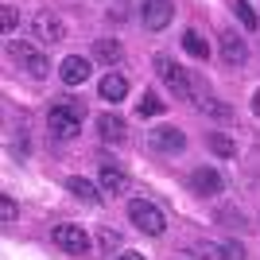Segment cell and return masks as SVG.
I'll list each match as a JSON object with an SVG mask.
<instances>
[{
	"label": "cell",
	"mask_w": 260,
	"mask_h": 260,
	"mask_svg": "<svg viewBox=\"0 0 260 260\" xmlns=\"http://www.w3.org/2000/svg\"><path fill=\"white\" fill-rule=\"evenodd\" d=\"M82 117H86V105L82 101H54L51 113H47V124H51V132L58 136V140H70V136H78V124H82Z\"/></svg>",
	"instance_id": "6da1fadb"
},
{
	"label": "cell",
	"mask_w": 260,
	"mask_h": 260,
	"mask_svg": "<svg viewBox=\"0 0 260 260\" xmlns=\"http://www.w3.org/2000/svg\"><path fill=\"white\" fill-rule=\"evenodd\" d=\"M128 217L136 221V229H140V233H148V237H159L163 229H167V217H163V210L152 206L148 198H132V202H128Z\"/></svg>",
	"instance_id": "7a4b0ae2"
},
{
	"label": "cell",
	"mask_w": 260,
	"mask_h": 260,
	"mask_svg": "<svg viewBox=\"0 0 260 260\" xmlns=\"http://www.w3.org/2000/svg\"><path fill=\"white\" fill-rule=\"evenodd\" d=\"M152 66H155L159 82L171 89V93H179V98H190V93H194V89H190V78H186V70L175 62V58H167V54H155Z\"/></svg>",
	"instance_id": "3957f363"
},
{
	"label": "cell",
	"mask_w": 260,
	"mask_h": 260,
	"mask_svg": "<svg viewBox=\"0 0 260 260\" xmlns=\"http://www.w3.org/2000/svg\"><path fill=\"white\" fill-rule=\"evenodd\" d=\"M54 245H58V249H66L70 256H86V252H89V233H86L82 225L62 221V225H54Z\"/></svg>",
	"instance_id": "277c9868"
},
{
	"label": "cell",
	"mask_w": 260,
	"mask_h": 260,
	"mask_svg": "<svg viewBox=\"0 0 260 260\" xmlns=\"http://www.w3.org/2000/svg\"><path fill=\"white\" fill-rule=\"evenodd\" d=\"M12 58L20 62V70H27L31 78H47V54L39 51L35 43H12Z\"/></svg>",
	"instance_id": "5b68a950"
},
{
	"label": "cell",
	"mask_w": 260,
	"mask_h": 260,
	"mask_svg": "<svg viewBox=\"0 0 260 260\" xmlns=\"http://www.w3.org/2000/svg\"><path fill=\"white\" fill-rule=\"evenodd\" d=\"M148 144H152L155 152H183L186 148V132L183 128H175V124H159V128L148 132Z\"/></svg>",
	"instance_id": "8992f818"
},
{
	"label": "cell",
	"mask_w": 260,
	"mask_h": 260,
	"mask_svg": "<svg viewBox=\"0 0 260 260\" xmlns=\"http://www.w3.org/2000/svg\"><path fill=\"white\" fill-rule=\"evenodd\" d=\"M31 31H35V39L39 43H62L66 39V27H62V20L58 16H51V12H39L31 20Z\"/></svg>",
	"instance_id": "52a82bcc"
},
{
	"label": "cell",
	"mask_w": 260,
	"mask_h": 260,
	"mask_svg": "<svg viewBox=\"0 0 260 260\" xmlns=\"http://www.w3.org/2000/svg\"><path fill=\"white\" fill-rule=\"evenodd\" d=\"M140 16H144V27L163 31V27L171 23V16H175V4H171V0H144Z\"/></svg>",
	"instance_id": "ba28073f"
},
{
	"label": "cell",
	"mask_w": 260,
	"mask_h": 260,
	"mask_svg": "<svg viewBox=\"0 0 260 260\" xmlns=\"http://www.w3.org/2000/svg\"><path fill=\"white\" fill-rule=\"evenodd\" d=\"M98 186L109 198L124 194V190H128V175L120 171V163H98Z\"/></svg>",
	"instance_id": "9c48e42d"
},
{
	"label": "cell",
	"mask_w": 260,
	"mask_h": 260,
	"mask_svg": "<svg viewBox=\"0 0 260 260\" xmlns=\"http://www.w3.org/2000/svg\"><path fill=\"white\" fill-rule=\"evenodd\" d=\"M190 190H194V194H221V190H225V179H221L214 167H198V171H190Z\"/></svg>",
	"instance_id": "30bf717a"
},
{
	"label": "cell",
	"mask_w": 260,
	"mask_h": 260,
	"mask_svg": "<svg viewBox=\"0 0 260 260\" xmlns=\"http://www.w3.org/2000/svg\"><path fill=\"white\" fill-rule=\"evenodd\" d=\"M58 78H62L66 86H82L89 78V58H82V54H70V58H62V66H58Z\"/></svg>",
	"instance_id": "8fae6325"
},
{
	"label": "cell",
	"mask_w": 260,
	"mask_h": 260,
	"mask_svg": "<svg viewBox=\"0 0 260 260\" xmlns=\"http://www.w3.org/2000/svg\"><path fill=\"white\" fill-rule=\"evenodd\" d=\"M66 190H70L74 198H82L86 206H101V198H105L101 186H93L89 179H78V175H74V179H66Z\"/></svg>",
	"instance_id": "7c38bea8"
},
{
	"label": "cell",
	"mask_w": 260,
	"mask_h": 260,
	"mask_svg": "<svg viewBox=\"0 0 260 260\" xmlns=\"http://www.w3.org/2000/svg\"><path fill=\"white\" fill-rule=\"evenodd\" d=\"M221 58H225L229 66H241L245 58H249L245 39H241V35H233V31H225V35H221Z\"/></svg>",
	"instance_id": "4fadbf2b"
},
{
	"label": "cell",
	"mask_w": 260,
	"mask_h": 260,
	"mask_svg": "<svg viewBox=\"0 0 260 260\" xmlns=\"http://www.w3.org/2000/svg\"><path fill=\"white\" fill-rule=\"evenodd\" d=\"M98 136L105 144H120L124 140V120H120L117 113H101L98 117Z\"/></svg>",
	"instance_id": "5bb4252c"
},
{
	"label": "cell",
	"mask_w": 260,
	"mask_h": 260,
	"mask_svg": "<svg viewBox=\"0 0 260 260\" xmlns=\"http://www.w3.org/2000/svg\"><path fill=\"white\" fill-rule=\"evenodd\" d=\"M98 89H101V98H105V101H124V93H128V82H124L120 74H105Z\"/></svg>",
	"instance_id": "9a60e30c"
},
{
	"label": "cell",
	"mask_w": 260,
	"mask_h": 260,
	"mask_svg": "<svg viewBox=\"0 0 260 260\" xmlns=\"http://www.w3.org/2000/svg\"><path fill=\"white\" fill-rule=\"evenodd\" d=\"M183 51L190 54V58H206V54H210V47H206V39H202V35H198L194 27H186V31H183Z\"/></svg>",
	"instance_id": "2e32d148"
},
{
	"label": "cell",
	"mask_w": 260,
	"mask_h": 260,
	"mask_svg": "<svg viewBox=\"0 0 260 260\" xmlns=\"http://www.w3.org/2000/svg\"><path fill=\"white\" fill-rule=\"evenodd\" d=\"M93 54H98L101 62H120V43L117 39H98V43H93Z\"/></svg>",
	"instance_id": "e0dca14e"
},
{
	"label": "cell",
	"mask_w": 260,
	"mask_h": 260,
	"mask_svg": "<svg viewBox=\"0 0 260 260\" xmlns=\"http://www.w3.org/2000/svg\"><path fill=\"white\" fill-rule=\"evenodd\" d=\"M210 148H214V155H221V159H233V152H237V144L229 140L225 132H214V136H210Z\"/></svg>",
	"instance_id": "ac0fdd59"
},
{
	"label": "cell",
	"mask_w": 260,
	"mask_h": 260,
	"mask_svg": "<svg viewBox=\"0 0 260 260\" xmlns=\"http://www.w3.org/2000/svg\"><path fill=\"white\" fill-rule=\"evenodd\" d=\"M233 12H237V20L245 23L249 31H256V27H260V20H256V12H252L249 0H233Z\"/></svg>",
	"instance_id": "d6986e66"
},
{
	"label": "cell",
	"mask_w": 260,
	"mask_h": 260,
	"mask_svg": "<svg viewBox=\"0 0 260 260\" xmlns=\"http://www.w3.org/2000/svg\"><path fill=\"white\" fill-rule=\"evenodd\" d=\"M163 109H167V105L159 101V93H144V98H140V117H159Z\"/></svg>",
	"instance_id": "ffe728a7"
},
{
	"label": "cell",
	"mask_w": 260,
	"mask_h": 260,
	"mask_svg": "<svg viewBox=\"0 0 260 260\" xmlns=\"http://www.w3.org/2000/svg\"><path fill=\"white\" fill-rule=\"evenodd\" d=\"M198 109H202V113H210V117H233V109L229 105H221V101H214V98H198Z\"/></svg>",
	"instance_id": "44dd1931"
},
{
	"label": "cell",
	"mask_w": 260,
	"mask_h": 260,
	"mask_svg": "<svg viewBox=\"0 0 260 260\" xmlns=\"http://www.w3.org/2000/svg\"><path fill=\"white\" fill-rule=\"evenodd\" d=\"M0 23H4V35H12L16 23H20V12L12 8V4H0Z\"/></svg>",
	"instance_id": "7402d4cb"
},
{
	"label": "cell",
	"mask_w": 260,
	"mask_h": 260,
	"mask_svg": "<svg viewBox=\"0 0 260 260\" xmlns=\"http://www.w3.org/2000/svg\"><path fill=\"white\" fill-rule=\"evenodd\" d=\"M221 260H249V256H245V245L225 241V245H221Z\"/></svg>",
	"instance_id": "603a6c76"
},
{
	"label": "cell",
	"mask_w": 260,
	"mask_h": 260,
	"mask_svg": "<svg viewBox=\"0 0 260 260\" xmlns=\"http://www.w3.org/2000/svg\"><path fill=\"white\" fill-rule=\"evenodd\" d=\"M194 249H198V256H206V260H221V245H214V241H198Z\"/></svg>",
	"instance_id": "cb8c5ba5"
},
{
	"label": "cell",
	"mask_w": 260,
	"mask_h": 260,
	"mask_svg": "<svg viewBox=\"0 0 260 260\" xmlns=\"http://www.w3.org/2000/svg\"><path fill=\"white\" fill-rule=\"evenodd\" d=\"M0 221H4V225L16 221V202H12V198H0Z\"/></svg>",
	"instance_id": "d4e9b609"
},
{
	"label": "cell",
	"mask_w": 260,
	"mask_h": 260,
	"mask_svg": "<svg viewBox=\"0 0 260 260\" xmlns=\"http://www.w3.org/2000/svg\"><path fill=\"white\" fill-rule=\"evenodd\" d=\"M117 245H120V237H117V233H113V229H101V249H117Z\"/></svg>",
	"instance_id": "484cf974"
},
{
	"label": "cell",
	"mask_w": 260,
	"mask_h": 260,
	"mask_svg": "<svg viewBox=\"0 0 260 260\" xmlns=\"http://www.w3.org/2000/svg\"><path fill=\"white\" fill-rule=\"evenodd\" d=\"M117 260H148V256H140V252H117Z\"/></svg>",
	"instance_id": "4316f807"
},
{
	"label": "cell",
	"mask_w": 260,
	"mask_h": 260,
	"mask_svg": "<svg viewBox=\"0 0 260 260\" xmlns=\"http://www.w3.org/2000/svg\"><path fill=\"white\" fill-rule=\"evenodd\" d=\"M252 109H256V113H260V89H256V98H252Z\"/></svg>",
	"instance_id": "83f0119b"
},
{
	"label": "cell",
	"mask_w": 260,
	"mask_h": 260,
	"mask_svg": "<svg viewBox=\"0 0 260 260\" xmlns=\"http://www.w3.org/2000/svg\"><path fill=\"white\" fill-rule=\"evenodd\" d=\"M183 260H190V256H183Z\"/></svg>",
	"instance_id": "f1b7e54d"
}]
</instances>
